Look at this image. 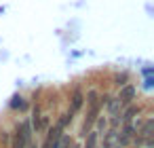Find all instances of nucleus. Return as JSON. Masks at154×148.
I'll return each instance as SVG.
<instances>
[{
    "instance_id": "nucleus-4",
    "label": "nucleus",
    "mask_w": 154,
    "mask_h": 148,
    "mask_svg": "<svg viewBox=\"0 0 154 148\" xmlns=\"http://www.w3.org/2000/svg\"><path fill=\"white\" fill-rule=\"evenodd\" d=\"M133 97H135V87H131V85H122L120 95H118V99L122 102V106L131 104V99H133Z\"/></svg>"
},
{
    "instance_id": "nucleus-1",
    "label": "nucleus",
    "mask_w": 154,
    "mask_h": 148,
    "mask_svg": "<svg viewBox=\"0 0 154 148\" xmlns=\"http://www.w3.org/2000/svg\"><path fill=\"white\" fill-rule=\"evenodd\" d=\"M87 104H89V112H87L85 125H82V133H85V135H87V131L93 127V123L97 121V114H99V104H101V99H99V93H97L95 89H91V91L87 93Z\"/></svg>"
},
{
    "instance_id": "nucleus-9",
    "label": "nucleus",
    "mask_w": 154,
    "mask_h": 148,
    "mask_svg": "<svg viewBox=\"0 0 154 148\" xmlns=\"http://www.w3.org/2000/svg\"><path fill=\"white\" fill-rule=\"evenodd\" d=\"M97 131H89V137H87V144H85V148H95V142H97Z\"/></svg>"
},
{
    "instance_id": "nucleus-10",
    "label": "nucleus",
    "mask_w": 154,
    "mask_h": 148,
    "mask_svg": "<svg viewBox=\"0 0 154 148\" xmlns=\"http://www.w3.org/2000/svg\"><path fill=\"white\" fill-rule=\"evenodd\" d=\"M13 108H26V102H23V97H15V102H13Z\"/></svg>"
},
{
    "instance_id": "nucleus-5",
    "label": "nucleus",
    "mask_w": 154,
    "mask_h": 148,
    "mask_svg": "<svg viewBox=\"0 0 154 148\" xmlns=\"http://www.w3.org/2000/svg\"><path fill=\"white\" fill-rule=\"evenodd\" d=\"M116 140H118V129L112 127L108 133H103V148H114L116 146Z\"/></svg>"
},
{
    "instance_id": "nucleus-6",
    "label": "nucleus",
    "mask_w": 154,
    "mask_h": 148,
    "mask_svg": "<svg viewBox=\"0 0 154 148\" xmlns=\"http://www.w3.org/2000/svg\"><path fill=\"white\" fill-rule=\"evenodd\" d=\"M82 102H85V95H82V91H80V89H76V91H74V95H72V108H70L68 112H72V114H76V112L80 110V106H82Z\"/></svg>"
},
{
    "instance_id": "nucleus-11",
    "label": "nucleus",
    "mask_w": 154,
    "mask_h": 148,
    "mask_svg": "<svg viewBox=\"0 0 154 148\" xmlns=\"http://www.w3.org/2000/svg\"><path fill=\"white\" fill-rule=\"evenodd\" d=\"M26 148H36V146H34V144H32V140H30V142H28V146H26Z\"/></svg>"
},
{
    "instance_id": "nucleus-3",
    "label": "nucleus",
    "mask_w": 154,
    "mask_h": 148,
    "mask_svg": "<svg viewBox=\"0 0 154 148\" xmlns=\"http://www.w3.org/2000/svg\"><path fill=\"white\" fill-rule=\"evenodd\" d=\"M106 108H108V112H110V116H112V121H114V127L120 123V114H122V102L118 99V97H108L106 99Z\"/></svg>"
},
{
    "instance_id": "nucleus-2",
    "label": "nucleus",
    "mask_w": 154,
    "mask_h": 148,
    "mask_svg": "<svg viewBox=\"0 0 154 148\" xmlns=\"http://www.w3.org/2000/svg\"><path fill=\"white\" fill-rule=\"evenodd\" d=\"M30 140H32V123L30 121H23L15 129V133L11 137V148H26Z\"/></svg>"
},
{
    "instance_id": "nucleus-7",
    "label": "nucleus",
    "mask_w": 154,
    "mask_h": 148,
    "mask_svg": "<svg viewBox=\"0 0 154 148\" xmlns=\"http://www.w3.org/2000/svg\"><path fill=\"white\" fill-rule=\"evenodd\" d=\"M137 114H139V108L131 106V108H127V110L120 114V123H122V125H127V123H131V121H133Z\"/></svg>"
},
{
    "instance_id": "nucleus-8",
    "label": "nucleus",
    "mask_w": 154,
    "mask_h": 148,
    "mask_svg": "<svg viewBox=\"0 0 154 148\" xmlns=\"http://www.w3.org/2000/svg\"><path fill=\"white\" fill-rule=\"evenodd\" d=\"M74 144H72V140L70 137H66V135H61V137H57L55 142H53V146L51 148H72Z\"/></svg>"
}]
</instances>
